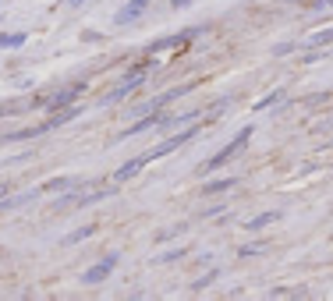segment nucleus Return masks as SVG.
Instances as JSON below:
<instances>
[{"label":"nucleus","mask_w":333,"mask_h":301,"mask_svg":"<svg viewBox=\"0 0 333 301\" xmlns=\"http://www.w3.org/2000/svg\"><path fill=\"white\" fill-rule=\"evenodd\" d=\"M114 266H117V255H107V259H103L99 266H93V269H85V273H82V283H99V280H107Z\"/></svg>","instance_id":"4"},{"label":"nucleus","mask_w":333,"mask_h":301,"mask_svg":"<svg viewBox=\"0 0 333 301\" xmlns=\"http://www.w3.org/2000/svg\"><path fill=\"white\" fill-rule=\"evenodd\" d=\"M185 93H191V85H177V89H170V93L156 96L153 103H145V114H149V110H160V107H166V103H174V99H181Z\"/></svg>","instance_id":"5"},{"label":"nucleus","mask_w":333,"mask_h":301,"mask_svg":"<svg viewBox=\"0 0 333 301\" xmlns=\"http://www.w3.org/2000/svg\"><path fill=\"white\" fill-rule=\"evenodd\" d=\"M248 139H252V128H245V131H238V139H234L231 145H223V149H220V153H216L213 160H209V163H206V170H216V167H223V163H231V160H234V156L241 153V149H245V145H248Z\"/></svg>","instance_id":"2"},{"label":"nucleus","mask_w":333,"mask_h":301,"mask_svg":"<svg viewBox=\"0 0 333 301\" xmlns=\"http://www.w3.org/2000/svg\"><path fill=\"white\" fill-rule=\"evenodd\" d=\"M93 231H96V227H82V231H74V234H68V237H64V245H74V241H82V237H89Z\"/></svg>","instance_id":"14"},{"label":"nucleus","mask_w":333,"mask_h":301,"mask_svg":"<svg viewBox=\"0 0 333 301\" xmlns=\"http://www.w3.org/2000/svg\"><path fill=\"white\" fill-rule=\"evenodd\" d=\"M163 120H166V114H153V110H149V117H142V120H135L131 128H124V139H128V135H139V131L156 128V124H163Z\"/></svg>","instance_id":"7"},{"label":"nucleus","mask_w":333,"mask_h":301,"mask_svg":"<svg viewBox=\"0 0 333 301\" xmlns=\"http://www.w3.org/2000/svg\"><path fill=\"white\" fill-rule=\"evenodd\" d=\"M231 188H234V181L223 177V181H209V185L202 188V195H220V191H231Z\"/></svg>","instance_id":"11"},{"label":"nucleus","mask_w":333,"mask_h":301,"mask_svg":"<svg viewBox=\"0 0 333 301\" xmlns=\"http://www.w3.org/2000/svg\"><path fill=\"white\" fill-rule=\"evenodd\" d=\"M145 7H149V0H131L128 7H120V11H117V25H128L131 18H139Z\"/></svg>","instance_id":"8"},{"label":"nucleus","mask_w":333,"mask_h":301,"mask_svg":"<svg viewBox=\"0 0 333 301\" xmlns=\"http://www.w3.org/2000/svg\"><path fill=\"white\" fill-rule=\"evenodd\" d=\"M277 220H280V213L273 209V213H259V216H252V220H248V227H252V231H262V227H269V223H277Z\"/></svg>","instance_id":"9"},{"label":"nucleus","mask_w":333,"mask_h":301,"mask_svg":"<svg viewBox=\"0 0 333 301\" xmlns=\"http://www.w3.org/2000/svg\"><path fill=\"white\" fill-rule=\"evenodd\" d=\"M7 191H11V188H7V185H0V199H4V195H7Z\"/></svg>","instance_id":"17"},{"label":"nucleus","mask_w":333,"mask_h":301,"mask_svg":"<svg viewBox=\"0 0 333 301\" xmlns=\"http://www.w3.org/2000/svg\"><path fill=\"white\" fill-rule=\"evenodd\" d=\"M71 4H82V0H71Z\"/></svg>","instance_id":"19"},{"label":"nucleus","mask_w":333,"mask_h":301,"mask_svg":"<svg viewBox=\"0 0 333 301\" xmlns=\"http://www.w3.org/2000/svg\"><path fill=\"white\" fill-rule=\"evenodd\" d=\"M82 89H85V85H71V89H64V93H57V96H47V107H50V110L68 107V103H71L74 96H82Z\"/></svg>","instance_id":"6"},{"label":"nucleus","mask_w":333,"mask_h":301,"mask_svg":"<svg viewBox=\"0 0 333 301\" xmlns=\"http://www.w3.org/2000/svg\"><path fill=\"white\" fill-rule=\"evenodd\" d=\"M145 74H149V64H145V68H135V71L128 74V78H124V82H120V85L114 89V93H107V96H103V103H120V99L128 96V93H135V89H139V85L145 82Z\"/></svg>","instance_id":"3"},{"label":"nucleus","mask_w":333,"mask_h":301,"mask_svg":"<svg viewBox=\"0 0 333 301\" xmlns=\"http://www.w3.org/2000/svg\"><path fill=\"white\" fill-rule=\"evenodd\" d=\"M195 131H199V124H195V128H188V131H181V135H174V139H166V142H163V145H156V149H149L145 156H139V160L124 163V167L117 170V177H114V181H128V177H135V174H139V170L145 167L149 160H160V156H166V153H174V149H181V145H185V142L191 139Z\"/></svg>","instance_id":"1"},{"label":"nucleus","mask_w":333,"mask_h":301,"mask_svg":"<svg viewBox=\"0 0 333 301\" xmlns=\"http://www.w3.org/2000/svg\"><path fill=\"white\" fill-rule=\"evenodd\" d=\"M191 36L185 32V36H174V39H163V43H156V46L153 50H177V46H185V43H188Z\"/></svg>","instance_id":"13"},{"label":"nucleus","mask_w":333,"mask_h":301,"mask_svg":"<svg viewBox=\"0 0 333 301\" xmlns=\"http://www.w3.org/2000/svg\"><path fill=\"white\" fill-rule=\"evenodd\" d=\"M74 185H78L74 177H57V181H47L39 191H68V188H74Z\"/></svg>","instance_id":"10"},{"label":"nucleus","mask_w":333,"mask_h":301,"mask_svg":"<svg viewBox=\"0 0 333 301\" xmlns=\"http://www.w3.org/2000/svg\"><path fill=\"white\" fill-rule=\"evenodd\" d=\"M326 43H333V25H330V28H319L315 36H309L305 46H326Z\"/></svg>","instance_id":"12"},{"label":"nucleus","mask_w":333,"mask_h":301,"mask_svg":"<svg viewBox=\"0 0 333 301\" xmlns=\"http://www.w3.org/2000/svg\"><path fill=\"white\" fill-rule=\"evenodd\" d=\"M185 4H188V0H174V7H185Z\"/></svg>","instance_id":"18"},{"label":"nucleus","mask_w":333,"mask_h":301,"mask_svg":"<svg viewBox=\"0 0 333 301\" xmlns=\"http://www.w3.org/2000/svg\"><path fill=\"white\" fill-rule=\"evenodd\" d=\"M25 43V32H14V36H0V46H18Z\"/></svg>","instance_id":"15"},{"label":"nucleus","mask_w":333,"mask_h":301,"mask_svg":"<svg viewBox=\"0 0 333 301\" xmlns=\"http://www.w3.org/2000/svg\"><path fill=\"white\" fill-rule=\"evenodd\" d=\"M213 277H216V273H206L202 280H195V291H202V287H206V283H213Z\"/></svg>","instance_id":"16"}]
</instances>
